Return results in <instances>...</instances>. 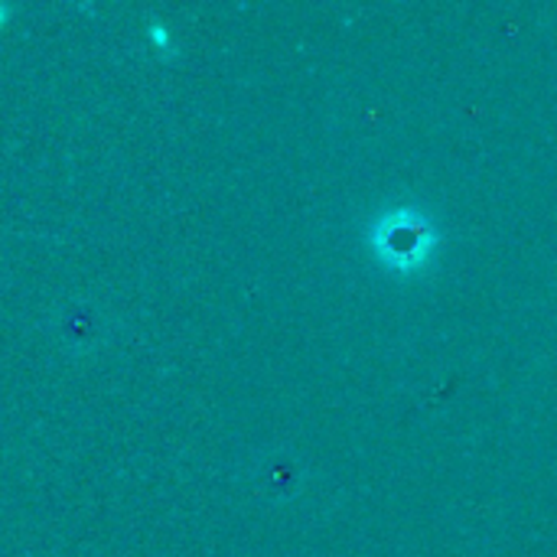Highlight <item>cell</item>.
<instances>
[{
  "label": "cell",
  "instance_id": "obj_1",
  "mask_svg": "<svg viewBox=\"0 0 557 557\" xmlns=\"http://www.w3.org/2000/svg\"><path fill=\"white\" fill-rule=\"evenodd\" d=\"M382 245L388 248V255L398 261H418L424 255V225L421 222H408V219H392V225L382 232Z\"/></svg>",
  "mask_w": 557,
  "mask_h": 557
},
{
  "label": "cell",
  "instance_id": "obj_2",
  "mask_svg": "<svg viewBox=\"0 0 557 557\" xmlns=\"http://www.w3.org/2000/svg\"><path fill=\"white\" fill-rule=\"evenodd\" d=\"M3 20H7V10L0 7V26H3Z\"/></svg>",
  "mask_w": 557,
  "mask_h": 557
}]
</instances>
